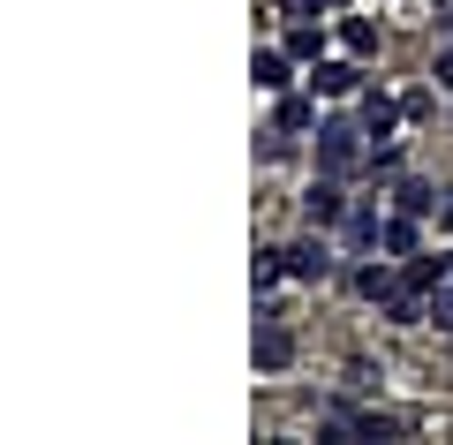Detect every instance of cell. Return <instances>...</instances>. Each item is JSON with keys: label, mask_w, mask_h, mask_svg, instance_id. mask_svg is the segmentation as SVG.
Here are the masks:
<instances>
[{"label": "cell", "mask_w": 453, "mask_h": 445, "mask_svg": "<svg viewBox=\"0 0 453 445\" xmlns=\"http://www.w3.org/2000/svg\"><path fill=\"white\" fill-rule=\"evenodd\" d=\"M378 249H386V257H416V249H423V234H416V219H408V211H393V219L378 226Z\"/></svg>", "instance_id": "9c48e42d"}, {"label": "cell", "mask_w": 453, "mask_h": 445, "mask_svg": "<svg viewBox=\"0 0 453 445\" xmlns=\"http://www.w3.org/2000/svg\"><path fill=\"white\" fill-rule=\"evenodd\" d=\"M446 272H453V257H423V249H416V257H408V272H401V280H408V287H423V295H431V287L446 280Z\"/></svg>", "instance_id": "9a60e30c"}, {"label": "cell", "mask_w": 453, "mask_h": 445, "mask_svg": "<svg viewBox=\"0 0 453 445\" xmlns=\"http://www.w3.org/2000/svg\"><path fill=\"white\" fill-rule=\"evenodd\" d=\"M288 53H295V61H325V23H310V16H295V31H288Z\"/></svg>", "instance_id": "30bf717a"}, {"label": "cell", "mask_w": 453, "mask_h": 445, "mask_svg": "<svg viewBox=\"0 0 453 445\" xmlns=\"http://www.w3.org/2000/svg\"><path fill=\"white\" fill-rule=\"evenodd\" d=\"M280 257H288V280H333V249H325V242H288V249H280Z\"/></svg>", "instance_id": "277c9868"}, {"label": "cell", "mask_w": 453, "mask_h": 445, "mask_svg": "<svg viewBox=\"0 0 453 445\" xmlns=\"http://www.w3.org/2000/svg\"><path fill=\"white\" fill-rule=\"evenodd\" d=\"M393 211L423 219V211H438V189H431V181H401V189H393Z\"/></svg>", "instance_id": "2e32d148"}, {"label": "cell", "mask_w": 453, "mask_h": 445, "mask_svg": "<svg viewBox=\"0 0 453 445\" xmlns=\"http://www.w3.org/2000/svg\"><path fill=\"white\" fill-rule=\"evenodd\" d=\"M303 219H310V226H340V219H348V196H340V174H325L318 189L303 196Z\"/></svg>", "instance_id": "8992f818"}, {"label": "cell", "mask_w": 453, "mask_h": 445, "mask_svg": "<svg viewBox=\"0 0 453 445\" xmlns=\"http://www.w3.org/2000/svg\"><path fill=\"white\" fill-rule=\"evenodd\" d=\"M348 280H356V295H363V303H386V295H393V280H401V272H393V265H356V272H348Z\"/></svg>", "instance_id": "8fae6325"}, {"label": "cell", "mask_w": 453, "mask_h": 445, "mask_svg": "<svg viewBox=\"0 0 453 445\" xmlns=\"http://www.w3.org/2000/svg\"><path fill=\"white\" fill-rule=\"evenodd\" d=\"M280 128H288V136L318 128V98H303V91H280Z\"/></svg>", "instance_id": "7c38bea8"}, {"label": "cell", "mask_w": 453, "mask_h": 445, "mask_svg": "<svg viewBox=\"0 0 453 445\" xmlns=\"http://www.w3.org/2000/svg\"><path fill=\"white\" fill-rule=\"evenodd\" d=\"M280 280H288V257H280V249H257V257H250V287H257V295H273Z\"/></svg>", "instance_id": "5bb4252c"}, {"label": "cell", "mask_w": 453, "mask_h": 445, "mask_svg": "<svg viewBox=\"0 0 453 445\" xmlns=\"http://www.w3.org/2000/svg\"><path fill=\"white\" fill-rule=\"evenodd\" d=\"M378 204H348V219H340V234H348V249H378Z\"/></svg>", "instance_id": "ba28073f"}, {"label": "cell", "mask_w": 453, "mask_h": 445, "mask_svg": "<svg viewBox=\"0 0 453 445\" xmlns=\"http://www.w3.org/2000/svg\"><path fill=\"white\" fill-rule=\"evenodd\" d=\"M340 46L356 53V61H371V53H378V23L371 16H348V23H340Z\"/></svg>", "instance_id": "4fadbf2b"}, {"label": "cell", "mask_w": 453, "mask_h": 445, "mask_svg": "<svg viewBox=\"0 0 453 445\" xmlns=\"http://www.w3.org/2000/svg\"><path fill=\"white\" fill-rule=\"evenodd\" d=\"M288 151H295V136H288V128H265V143H257V159H273V166H280V159H288Z\"/></svg>", "instance_id": "ac0fdd59"}, {"label": "cell", "mask_w": 453, "mask_h": 445, "mask_svg": "<svg viewBox=\"0 0 453 445\" xmlns=\"http://www.w3.org/2000/svg\"><path fill=\"white\" fill-rule=\"evenodd\" d=\"M288 355H295V333L257 310V370H288Z\"/></svg>", "instance_id": "52a82bcc"}, {"label": "cell", "mask_w": 453, "mask_h": 445, "mask_svg": "<svg viewBox=\"0 0 453 445\" xmlns=\"http://www.w3.org/2000/svg\"><path fill=\"white\" fill-rule=\"evenodd\" d=\"M438 226L453 234V189H438Z\"/></svg>", "instance_id": "44dd1931"}, {"label": "cell", "mask_w": 453, "mask_h": 445, "mask_svg": "<svg viewBox=\"0 0 453 445\" xmlns=\"http://www.w3.org/2000/svg\"><path fill=\"white\" fill-rule=\"evenodd\" d=\"M438 91H453V46H438Z\"/></svg>", "instance_id": "ffe728a7"}, {"label": "cell", "mask_w": 453, "mask_h": 445, "mask_svg": "<svg viewBox=\"0 0 453 445\" xmlns=\"http://www.w3.org/2000/svg\"><path fill=\"white\" fill-rule=\"evenodd\" d=\"M401 113H408L401 98H386V91H371V83H363V91H356V121L371 128L378 143H393V128H401Z\"/></svg>", "instance_id": "7a4b0ae2"}, {"label": "cell", "mask_w": 453, "mask_h": 445, "mask_svg": "<svg viewBox=\"0 0 453 445\" xmlns=\"http://www.w3.org/2000/svg\"><path fill=\"white\" fill-rule=\"evenodd\" d=\"M318 8H333V0H280V16H318Z\"/></svg>", "instance_id": "d6986e66"}, {"label": "cell", "mask_w": 453, "mask_h": 445, "mask_svg": "<svg viewBox=\"0 0 453 445\" xmlns=\"http://www.w3.org/2000/svg\"><path fill=\"white\" fill-rule=\"evenodd\" d=\"M371 128L363 121H348V113H340V121H318V174H356L363 159H371Z\"/></svg>", "instance_id": "6da1fadb"}, {"label": "cell", "mask_w": 453, "mask_h": 445, "mask_svg": "<svg viewBox=\"0 0 453 445\" xmlns=\"http://www.w3.org/2000/svg\"><path fill=\"white\" fill-rule=\"evenodd\" d=\"M431 325H438V333H453V272L431 287Z\"/></svg>", "instance_id": "e0dca14e"}, {"label": "cell", "mask_w": 453, "mask_h": 445, "mask_svg": "<svg viewBox=\"0 0 453 445\" xmlns=\"http://www.w3.org/2000/svg\"><path fill=\"white\" fill-rule=\"evenodd\" d=\"M295 68H303V61H295L288 46H257L250 76H257V91H288V83H295Z\"/></svg>", "instance_id": "5b68a950"}, {"label": "cell", "mask_w": 453, "mask_h": 445, "mask_svg": "<svg viewBox=\"0 0 453 445\" xmlns=\"http://www.w3.org/2000/svg\"><path fill=\"white\" fill-rule=\"evenodd\" d=\"M310 91H318V98H356L363 91L356 53H348V61H310Z\"/></svg>", "instance_id": "3957f363"}, {"label": "cell", "mask_w": 453, "mask_h": 445, "mask_svg": "<svg viewBox=\"0 0 453 445\" xmlns=\"http://www.w3.org/2000/svg\"><path fill=\"white\" fill-rule=\"evenodd\" d=\"M446 31H453V0H446Z\"/></svg>", "instance_id": "7402d4cb"}]
</instances>
